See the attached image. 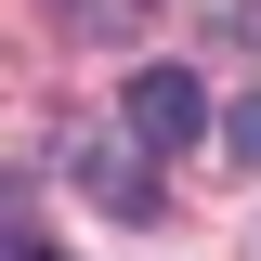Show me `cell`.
<instances>
[{"mask_svg":"<svg viewBox=\"0 0 261 261\" xmlns=\"http://www.w3.org/2000/svg\"><path fill=\"white\" fill-rule=\"evenodd\" d=\"M13 261H53V248H39V235H13Z\"/></svg>","mask_w":261,"mask_h":261,"instance_id":"277c9868","label":"cell"},{"mask_svg":"<svg viewBox=\"0 0 261 261\" xmlns=\"http://www.w3.org/2000/svg\"><path fill=\"white\" fill-rule=\"evenodd\" d=\"M92 196H105V209H157V183H144L130 157H92Z\"/></svg>","mask_w":261,"mask_h":261,"instance_id":"7a4b0ae2","label":"cell"},{"mask_svg":"<svg viewBox=\"0 0 261 261\" xmlns=\"http://www.w3.org/2000/svg\"><path fill=\"white\" fill-rule=\"evenodd\" d=\"M222 157H235V170H261V92H248V105L222 118Z\"/></svg>","mask_w":261,"mask_h":261,"instance_id":"3957f363","label":"cell"},{"mask_svg":"<svg viewBox=\"0 0 261 261\" xmlns=\"http://www.w3.org/2000/svg\"><path fill=\"white\" fill-rule=\"evenodd\" d=\"M118 118L144 130V144H157V157H183L196 130H209V92H196L183 65H130V92H118Z\"/></svg>","mask_w":261,"mask_h":261,"instance_id":"6da1fadb","label":"cell"}]
</instances>
